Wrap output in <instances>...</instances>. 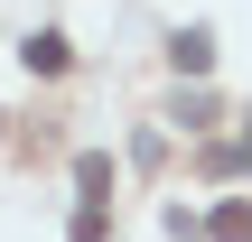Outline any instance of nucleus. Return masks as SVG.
Returning <instances> with one entry per match:
<instances>
[{"mask_svg": "<svg viewBox=\"0 0 252 242\" xmlns=\"http://www.w3.org/2000/svg\"><path fill=\"white\" fill-rule=\"evenodd\" d=\"M243 168H252V131H243Z\"/></svg>", "mask_w": 252, "mask_h": 242, "instance_id": "5", "label": "nucleus"}, {"mask_svg": "<svg viewBox=\"0 0 252 242\" xmlns=\"http://www.w3.org/2000/svg\"><path fill=\"white\" fill-rule=\"evenodd\" d=\"M206 233H215V242H252V205H243V196H234V205H215V215H206Z\"/></svg>", "mask_w": 252, "mask_h": 242, "instance_id": "4", "label": "nucleus"}, {"mask_svg": "<svg viewBox=\"0 0 252 242\" xmlns=\"http://www.w3.org/2000/svg\"><path fill=\"white\" fill-rule=\"evenodd\" d=\"M168 65H178V75H206V65H215V37H206V28H178V37H168Z\"/></svg>", "mask_w": 252, "mask_h": 242, "instance_id": "1", "label": "nucleus"}, {"mask_svg": "<svg viewBox=\"0 0 252 242\" xmlns=\"http://www.w3.org/2000/svg\"><path fill=\"white\" fill-rule=\"evenodd\" d=\"M75 187H84V205H103V196H112V159L84 149V159H75Z\"/></svg>", "mask_w": 252, "mask_h": 242, "instance_id": "3", "label": "nucleus"}, {"mask_svg": "<svg viewBox=\"0 0 252 242\" xmlns=\"http://www.w3.org/2000/svg\"><path fill=\"white\" fill-rule=\"evenodd\" d=\"M19 56H28V75H65V56H75V47H65L56 28H37V37H28Z\"/></svg>", "mask_w": 252, "mask_h": 242, "instance_id": "2", "label": "nucleus"}]
</instances>
